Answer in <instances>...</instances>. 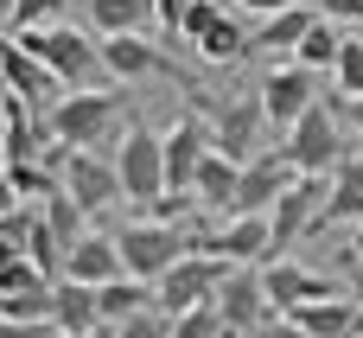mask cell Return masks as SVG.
I'll return each instance as SVG.
<instances>
[{
  "mask_svg": "<svg viewBox=\"0 0 363 338\" xmlns=\"http://www.w3.org/2000/svg\"><path fill=\"white\" fill-rule=\"evenodd\" d=\"M160 141H166V192H191L204 153L217 147V141H211V121H204V115H179Z\"/></svg>",
  "mask_w": 363,
  "mask_h": 338,
  "instance_id": "cell-12",
  "label": "cell"
},
{
  "mask_svg": "<svg viewBox=\"0 0 363 338\" xmlns=\"http://www.w3.org/2000/svg\"><path fill=\"white\" fill-rule=\"evenodd\" d=\"M45 121H51L57 147H102V153H108V141H121V89H108V83H96V89H64V96L45 109Z\"/></svg>",
  "mask_w": 363,
  "mask_h": 338,
  "instance_id": "cell-2",
  "label": "cell"
},
{
  "mask_svg": "<svg viewBox=\"0 0 363 338\" xmlns=\"http://www.w3.org/2000/svg\"><path fill=\"white\" fill-rule=\"evenodd\" d=\"M249 338H306V332H300V320H294V313H268Z\"/></svg>",
  "mask_w": 363,
  "mask_h": 338,
  "instance_id": "cell-36",
  "label": "cell"
},
{
  "mask_svg": "<svg viewBox=\"0 0 363 338\" xmlns=\"http://www.w3.org/2000/svg\"><path fill=\"white\" fill-rule=\"evenodd\" d=\"M217 313L230 320V332L249 338L268 313H274V300H268V281H262V262H230V275L217 281Z\"/></svg>",
  "mask_w": 363,
  "mask_h": 338,
  "instance_id": "cell-8",
  "label": "cell"
},
{
  "mask_svg": "<svg viewBox=\"0 0 363 338\" xmlns=\"http://www.w3.org/2000/svg\"><path fill=\"white\" fill-rule=\"evenodd\" d=\"M236 179H242V160H230L223 147H211L204 166H198V179H191L198 211H204V217H230V211H236Z\"/></svg>",
  "mask_w": 363,
  "mask_h": 338,
  "instance_id": "cell-17",
  "label": "cell"
},
{
  "mask_svg": "<svg viewBox=\"0 0 363 338\" xmlns=\"http://www.w3.org/2000/svg\"><path fill=\"white\" fill-rule=\"evenodd\" d=\"M57 179H64V192L96 217V211H115V205H128V192H121V173H115V160L102 153V147H70V160L57 166Z\"/></svg>",
  "mask_w": 363,
  "mask_h": 338,
  "instance_id": "cell-7",
  "label": "cell"
},
{
  "mask_svg": "<svg viewBox=\"0 0 363 338\" xmlns=\"http://www.w3.org/2000/svg\"><path fill=\"white\" fill-rule=\"evenodd\" d=\"M121 338H172V313H160V307H140V313H128V320H115Z\"/></svg>",
  "mask_w": 363,
  "mask_h": 338,
  "instance_id": "cell-33",
  "label": "cell"
},
{
  "mask_svg": "<svg viewBox=\"0 0 363 338\" xmlns=\"http://www.w3.org/2000/svg\"><path fill=\"white\" fill-rule=\"evenodd\" d=\"M204 236H211V230H198V236H191L179 217H147V224H121V236H115V243H121V268H128V275L160 281L179 256L204 249Z\"/></svg>",
  "mask_w": 363,
  "mask_h": 338,
  "instance_id": "cell-3",
  "label": "cell"
},
{
  "mask_svg": "<svg viewBox=\"0 0 363 338\" xmlns=\"http://www.w3.org/2000/svg\"><path fill=\"white\" fill-rule=\"evenodd\" d=\"M332 83H338V96H363V38H345V45H338Z\"/></svg>",
  "mask_w": 363,
  "mask_h": 338,
  "instance_id": "cell-31",
  "label": "cell"
},
{
  "mask_svg": "<svg viewBox=\"0 0 363 338\" xmlns=\"http://www.w3.org/2000/svg\"><path fill=\"white\" fill-rule=\"evenodd\" d=\"M351 338H363V320H357V326H351Z\"/></svg>",
  "mask_w": 363,
  "mask_h": 338,
  "instance_id": "cell-45",
  "label": "cell"
},
{
  "mask_svg": "<svg viewBox=\"0 0 363 338\" xmlns=\"http://www.w3.org/2000/svg\"><path fill=\"white\" fill-rule=\"evenodd\" d=\"M83 13H89V32H147V19H153V0H83Z\"/></svg>",
  "mask_w": 363,
  "mask_h": 338,
  "instance_id": "cell-24",
  "label": "cell"
},
{
  "mask_svg": "<svg viewBox=\"0 0 363 338\" xmlns=\"http://www.w3.org/2000/svg\"><path fill=\"white\" fill-rule=\"evenodd\" d=\"M294 320H300V332L306 338H351V326H357V300L338 288V294H319V300H300L294 307Z\"/></svg>",
  "mask_w": 363,
  "mask_h": 338,
  "instance_id": "cell-19",
  "label": "cell"
},
{
  "mask_svg": "<svg viewBox=\"0 0 363 338\" xmlns=\"http://www.w3.org/2000/svg\"><path fill=\"white\" fill-rule=\"evenodd\" d=\"M102 64H108L115 83H134V77H160V70H166V58H160L140 32H108V38H102Z\"/></svg>",
  "mask_w": 363,
  "mask_h": 338,
  "instance_id": "cell-20",
  "label": "cell"
},
{
  "mask_svg": "<svg viewBox=\"0 0 363 338\" xmlns=\"http://www.w3.org/2000/svg\"><path fill=\"white\" fill-rule=\"evenodd\" d=\"M249 45H255V38H249V32L223 13V19L198 38V58H204V64H242V58H249Z\"/></svg>",
  "mask_w": 363,
  "mask_h": 338,
  "instance_id": "cell-26",
  "label": "cell"
},
{
  "mask_svg": "<svg viewBox=\"0 0 363 338\" xmlns=\"http://www.w3.org/2000/svg\"><path fill=\"white\" fill-rule=\"evenodd\" d=\"M185 13H191V0H153V19L166 26V38H172V32L185 26Z\"/></svg>",
  "mask_w": 363,
  "mask_h": 338,
  "instance_id": "cell-37",
  "label": "cell"
},
{
  "mask_svg": "<svg viewBox=\"0 0 363 338\" xmlns=\"http://www.w3.org/2000/svg\"><path fill=\"white\" fill-rule=\"evenodd\" d=\"M281 153L294 160V173H332V166L345 160V128H338V115H332L325 102H313V109L287 128Z\"/></svg>",
  "mask_w": 363,
  "mask_h": 338,
  "instance_id": "cell-6",
  "label": "cell"
},
{
  "mask_svg": "<svg viewBox=\"0 0 363 338\" xmlns=\"http://www.w3.org/2000/svg\"><path fill=\"white\" fill-rule=\"evenodd\" d=\"M262 102H268V128H281V134H287V128L319 102V70H306L300 58H294V64H281V70H268Z\"/></svg>",
  "mask_w": 363,
  "mask_h": 338,
  "instance_id": "cell-10",
  "label": "cell"
},
{
  "mask_svg": "<svg viewBox=\"0 0 363 338\" xmlns=\"http://www.w3.org/2000/svg\"><path fill=\"white\" fill-rule=\"evenodd\" d=\"M115 173H121V192L128 205H153L166 192V141L140 121L121 128V147H115Z\"/></svg>",
  "mask_w": 363,
  "mask_h": 338,
  "instance_id": "cell-4",
  "label": "cell"
},
{
  "mask_svg": "<svg viewBox=\"0 0 363 338\" xmlns=\"http://www.w3.org/2000/svg\"><path fill=\"white\" fill-rule=\"evenodd\" d=\"M96 320H102V313H96V288L77 281V275H57V288H51V326L70 332V338H83Z\"/></svg>",
  "mask_w": 363,
  "mask_h": 338,
  "instance_id": "cell-22",
  "label": "cell"
},
{
  "mask_svg": "<svg viewBox=\"0 0 363 338\" xmlns=\"http://www.w3.org/2000/svg\"><path fill=\"white\" fill-rule=\"evenodd\" d=\"M319 13L338 26H363V0H319Z\"/></svg>",
  "mask_w": 363,
  "mask_h": 338,
  "instance_id": "cell-38",
  "label": "cell"
},
{
  "mask_svg": "<svg viewBox=\"0 0 363 338\" xmlns=\"http://www.w3.org/2000/svg\"><path fill=\"white\" fill-rule=\"evenodd\" d=\"M77 0H13V26H57L70 19Z\"/></svg>",
  "mask_w": 363,
  "mask_h": 338,
  "instance_id": "cell-32",
  "label": "cell"
},
{
  "mask_svg": "<svg viewBox=\"0 0 363 338\" xmlns=\"http://www.w3.org/2000/svg\"><path fill=\"white\" fill-rule=\"evenodd\" d=\"M0 19H13V0H0Z\"/></svg>",
  "mask_w": 363,
  "mask_h": 338,
  "instance_id": "cell-44",
  "label": "cell"
},
{
  "mask_svg": "<svg viewBox=\"0 0 363 338\" xmlns=\"http://www.w3.org/2000/svg\"><path fill=\"white\" fill-rule=\"evenodd\" d=\"M0 89H13V96H26V102L51 109V102L64 96V77H57L38 51H26V45L6 32V45H0Z\"/></svg>",
  "mask_w": 363,
  "mask_h": 338,
  "instance_id": "cell-9",
  "label": "cell"
},
{
  "mask_svg": "<svg viewBox=\"0 0 363 338\" xmlns=\"http://www.w3.org/2000/svg\"><path fill=\"white\" fill-rule=\"evenodd\" d=\"M64 275H77V281H89V288H102V281H115V275H128L121 268V243L115 236H77L70 243V256H64Z\"/></svg>",
  "mask_w": 363,
  "mask_h": 338,
  "instance_id": "cell-21",
  "label": "cell"
},
{
  "mask_svg": "<svg viewBox=\"0 0 363 338\" xmlns=\"http://www.w3.org/2000/svg\"><path fill=\"white\" fill-rule=\"evenodd\" d=\"M83 338H121V326H115V320H96V326H89Z\"/></svg>",
  "mask_w": 363,
  "mask_h": 338,
  "instance_id": "cell-42",
  "label": "cell"
},
{
  "mask_svg": "<svg viewBox=\"0 0 363 338\" xmlns=\"http://www.w3.org/2000/svg\"><path fill=\"white\" fill-rule=\"evenodd\" d=\"M51 338H70V332H51Z\"/></svg>",
  "mask_w": 363,
  "mask_h": 338,
  "instance_id": "cell-46",
  "label": "cell"
},
{
  "mask_svg": "<svg viewBox=\"0 0 363 338\" xmlns=\"http://www.w3.org/2000/svg\"><path fill=\"white\" fill-rule=\"evenodd\" d=\"M51 332H57L51 320H6L0 313V338H51Z\"/></svg>",
  "mask_w": 363,
  "mask_h": 338,
  "instance_id": "cell-35",
  "label": "cell"
},
{
  "mask_svg": "<svg viewBox=\"0 0 363 338\" xmlns=\"http://www.w3.org/2000/svg\"><path fill=\"white\" fill-rule=\"evenodd\" d=\"M204 249H217L223 262H268V256H274L268 211H236V217H217V230L204 236Z\"/></svg>",
  "mask_w": 363,
  "mask_h": 338,
  "instance_id": "cell-14",
  "label": "cell"
},
{
  "mask_svg": "<svg viewBox=\"0 0 363 338\" xmlns=\"http://www.w3.org/2000/svg\"><path fill=\"white\" fill-rule=\"evenodd\" d=\"M294 179H300V173H294V160H287L281 147L249 153V160H242V179H236V211H268ZM236 211H230V217H236Z\"/></svg>",
  "mask_w": 363,
  "mask_h": 338,
  "instance_id": "cell-13",
  "label": "cell"
},
{
  "mask_svg": "<svg viewBox=\"0 0 363 338\" xmlns=\"http://www.w3.org/2000/svg\"><path fill=\"white\" fill-rule=\"evenodd\" d=\"M338 45H345L338 19H325V13H319V19H313V32L300 38V51H294V58H300L306 70H332V64H338Z\"/></svg>",
  "mask_w": 363,
  "mask_h": 338,
  "instance_id": "cell-27",
  "label": "cell"
},
{
  "mask_svg": "<svg viewBox=\"0 0 363 338\" xmlns=\"http://www.w3.org/2000/svg\"><path fill=\"white\" fill-rule=\"evenodd\" d=\"M338 102H345V121L363 134V96H338Z\"/></svg>",
  "mask_w": 363,
  "mask_h": 338,
  "instance_id": "cell-41",
  "label": "cell"
},
{
  "mask_svg": "<svg viewBox=\"0 0 363 338\" xmlns=\"http://www.w3.org/2000/svg\"><path fill=\"white\" fill-rule=\"evenodd\" d=\"M262 128H268V102H262V89H255V96H236V102H223V109H217L211 141H217L230 160H249V153H262V147H255V141H262Z\"/></svg>",
  "mask_w": 363,
  "mask_h": 338,
  "instance_id": "cell-15",
  "label": "cell"
},
{
  "mask_svg": "<svg viewBox=\"0 0 363 338\" xmlns=\"http://www.w3.org/2000/svg\"><path fill=\"white\" fill-rule=\"evenodd\" d=\"M51 288H57V275H45L32 256H19L0 268V313L6 320H51Z\"/></svg>",
  "mask_w": 363,
  "mask_h": 338,
  "instance_id": "cell-11",
  "label": "cell"
},
{
  "mask_svg": "<svg viewBox=\"0 0 363 338\" xmlns=\"http://www.w3.org/2000/svg\"><path fill=\"white\" fill-rule=\"evenodd\" d=\"M172 338H236V332H230V320L217 313V300H198V307L172 313Z\"/></svg>",
  "mask_w": 363,
  "mask_h": 338,
  "instance_id": "cell-28",
  "label": "cell"
},
{
  "mask_svg": "<svg viewBox=\"0 0 363 338\" xmlns=\"http://www.w3.org/2000/svg\"><path fill=\"white\" fill-rule=\"evenodd\" d=\"M262 281H268V300H274V313H294L300 300H319V294H338L325 275H313V268H300L294 256H268L262 262Z\"/></svg>",
  "mask_w": 363,
  "mask_h": 338,
  "instance_id": "cell-16",
  "label": "cell"
},
{
  "mask_svg": "<svg viewBox=\"0 0 363 338\" xmlns=\"http://www.w3.org/2000/svg\"><path fill=\"white\" fill-rule=\"evenodd\" d=\"M6 166V179L19 185V198H45V192H57V173H45L38 160H0Z\"/></svg>",
  "mask_w": 363,
  "mask_h": 338,
  "instance_id": "cell-30",
  "label": "cell"
},
{
  "mask_svg": "<svg viewBox=\"0 0 363 338\" xmlns=\"http://www.w3.org/2000/svg\"><path fill=\"white\" fill-rule=\"evenodd\" d=\"M217 19H223V0H191V13H185L179 38H191V45H198V38H204V32L217 26Z\"/></svg>",
  "mask_w": 363,
  "mask_h": 338,
  "instance_id": "cell-34",
  "label": "cell"
},
{
  "mask_svg": "<svg viewBox=\"0 0 363 338\" xmlns=\"http://www.w3.org/2000/svg\"><path fill=\"white\" fill-rule=\"evenodd\" d=\"M236 6H242V13H262V19H268V13H281V6H294V0H236Z\"/></svg>",
  "mask_w": 363,
  "mask_h": 338,
  "instance_id": "cell-40",
  "label": "cell"
},
{
  "mask_svg": "<svg viewBox=\"0 0 363 338\" xmlns=\"http://www.w3.org/2000/svg\"><path fill=\"white\" fill-rule=\"evenodd\" d=\"M140 307H153V281H140V275H115V281L96 288V313L102 320H128Z\"/></svg>",
  "mask_w": 363,
  "mask_h": 338,
  "instance_id": "cell-25",
  "label": "cell"
},
{
  "mask_svg": "<svg viewBox=\"0 0 363 338\" xmlns=\"http://www.w3.org/2000/svg\"><path fill=\"white\" fill-rule=\"evenodd\" d=\"M351 249H357V256H363V224H357V236H351Z\"/></svg>",
  "mask_w": 363,
  "mask_h": 338,
  "instance_id": "cell-43",
  "label": "cell"
},
{
  "mask_svg": "<svg viewBox=\"0 0 363 338\" xmlns=\"http://www.w3.org/2000/svg\"><path fill=\"white\" fill-rule=\"evenodd\" d=\"M0 211H19V185L6 179V166H0Z\"/></svg>",
  "mask_w": 363,
  "mask_h": 338,
  "instance_id": "cell-39",
  "label": "cell"
},
{
  "mask_svg": "<svg viewBox=\"0 0 363 338\" xmlns=\"http://www.w3.org/2000/svg\"><path fill=\"white\" fill-rule=\"evenodd\" d=\"M26 256L45 268V275H64V243L51 236V224H45V211H32V224H26Z\"/></svg>",
  "mask_w": 363,
  "mask_h": 338,
  "instance_id": "cell-29",
  "label": "cell"
},
{
  "mask_svg": "<svg viewBox=\"0 0 363 338\" xmlns=\"http://www.w3.org/2000/svg\"><path fill=\"white\" fill-rule=\"evenodd\" d=\"M313 19H319V0H294V6H281V13H268L262 19V32H255V45L262 51H300V38L313 32Z\"/></svg>",
  "mask_w": 363,
  "mask_h": 338,
  "instance_id": "cell-23",
  "label": "cell"
},
{
  "mask_svg": "<svg viewBox=\"0 0 363 338\" xmlns=\"http://www.w3.org/2000/svg\"><path fill=\"white\" fill-rule=\"evenodd\" d=\"M325 224H363V147H357V153H345V160L332 166L319 230H325Z\"/></svg>",
  "mask_w": 363,
  "mask_h": 338,
  "instance_id": "cell-18",
  "label": "cell"
},
{
  "mask_svg": "<svg viewBox=\"0 0 363 338\" xmlns=\"http://www.w3.org/2000/svg\"><path fill=\"white\" fill-rule=\"evenodd\" d=\"M0 45H6V32H0Z\"/></svg>",
  "mask_w": 363,
  "mask_h": 338,
  "instance_id": "cell-47",
  "label": "cell"
},
{
  "mask_svg": "<svg viewBox=\"0 0 363 338\" xmlns=\"http://www.w3.org/2000/svg\"><path fill=\"white\" fill-rule=\"evenodd\" d=\"M13 38L26 51H38L64 89H96V83H115L108 64H102V32H83L77 19H57V26H13Z\"/></svg>",
  "mask_w": 363,
  "mask_h": 338,
  "instance_id": "cell-1",
  "label": "cell"
},
{
  "mask_svg": "<svg viewBox=\"0 0 363 338\" xmlns=\"http://www.w3.org/2000/svg\"><path fill=\"white\" fill-rule=\"evenodd\" d=\"M223 275H230V262H223L217 249H191V256H179V262L153 281V307H160V313H185V307L211 300Z\"/></svg>",
  "mask_w": 363,
  "mask_h": 338,
  "instance_id": "cell-5",
  "label": "cell"
}]
</instances>
